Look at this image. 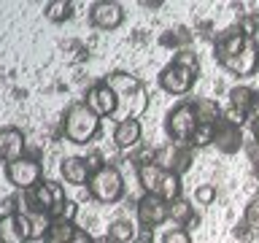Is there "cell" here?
<instances>
[{
	"mask_svg": "<svg viewBox=\"0 0 259 243\" xmlns=\"http://www.w3.org/2000/svg\"><path fill=\"white\" fill-rule=\"evenodd\" d=\"M213 57L230 76L251 78L259 70V40L248 38L238 24H232L213 40Z\"/></svg>",
	"mask_w": 259,
	"mask_h": 243,
	"instance_id": "6da1fadb",
	"label": "cell"
},
{
	"mask_svg": "<svg viewBox=\"0 0 259 243\" xmlns=\"http://www.w3.org/2000/svg\"><path fill=\"white\" fill-rule=\"evenodd\" d=\"M103 81L113 89L116 95V122H124V119H141L146 108H149V92H146L143 81L133 76V73H124V70H113L108 76H103Z\"/></svg>",
	"mask_w": 259,
	"mask_h": 243,
	"instance_id": "7a4b0ae2",
	"label": "cell"
},
{
	"mask_svg": "<svg viewBox=\"0 0 259 243\" xmlns=\"http://www.w3.org/2000/svg\"><path fill=\"white\" fill-rule=\"evenodd\" d=\"M100 125H103V119L97 116L84 100L70 103L68 108H65V113H62V122H60L65 141H70L76 146L92 143L95 138L100 135Z\"/></svg>",
	"mask_w": 259,
	"mask_h": 243,
	"instance_id": "3957f363",
	"label": "cell"
},
{
	"mask_svg": "<svg viewBox=\"0 0 259 243\" xmlns=\"http://www.w3.org/2000/svg\"><path fill=\"white\" fill-rule=\"evenodd\" d=\"M68 200L65 197V189L62 184L57 181H49V178H44L40 184H35L30 192H22V202L24 206H16V211H32V214H44L54 222L57 211H60V206Z\"/></svg>",
	"mask_w": 259,
	"mask_h": 243,
	"instance_id": "277c9868",
	"label": "cell"
},
{
	"mask_svg": "<svg viewBox=\"0 0 259 243\" xmlns=\"http://www.w3.org/2000/svg\"><path fill=\"white\" fill-rule=\"evenodd\" d=\"M87 192L95 202L103 206H113L124 197V176L116 165H103L100 170H95L92 178L87 184Z\"/></svg>",
	"mask_w": 259,
	"mask_h": 243,
	"instance_id": "5b68a950",
	"label": "cell"
},
{
	"mask_svg": "<svg viewBox=\"0 0 259 243\" xmlns=\"http://www.w3.org/2000/svg\"><path fill=\"white\" fill-rule=\"evenodd\" d=\"M200 127L197 116H194V108H192V100H181L176 103L173 108L165 113V133L173 143H181V146H189L194 130Z\"/></svg>",
	"mask_w": 259,
	"mask_h": 243,
	"instance_id": "8992f818",
	"label": "cell"
},
{
	"mask_svg": "<svg viewBox=\"0 0 259 243\" xmlns=\"http://www.w3.org/2000/svg\"><path fill=\"white\" fill-rule=\"evenodd\" d=\"M197 78H200V68H192V65H184V62H178V60L167 62L165 68L159 70V76H157L162 92L176 95V97L189 95Z\"/></svg>",
	"mask_w": 259,
	"mask_h": 243,
	"instance_id": "52a82bcc",
	"label": "cell"
},
{
	"mask_svg": "<svg viewBox=\"0 0 259 243\" xmlns=\"http://www.w3.org/2000/svg\"><path fill=\"white\" fill-rule=\"evenodd\" d=\"M3 173L8 178V184L14 189H22V192H30L35 184L44 181V165L35 157H22V159L8 162L3 168Z\"/></svg>",
	"mask_w": 259,
	"mask_h": 243,
	"instance_id": "ba28073f",
	"label": "cell"
},
{
	"mask_svg": "<svg viewBox=\"0 0 259 243\" xmlns=\"http://www.w3.org/2000/svg\"><path fill=\"white\" fill-rule=\"evenodd\" d=\"M0 243H35L32 224L24 211L8 208L6 214H0Z\"/></svg>",
	"mask_w": 259,
	"mask_h": 243,
	"instance_id": "9c48e42d",
	"label": "cell"
},
{
	"mask_svg": "<svg viewBox=\"0 0 259 243\" xmlns=\"http://www.w3.org/2000/svg\"><path fill=\"white\" fill-rule=\"evenodd\" d=\"M135 219L143 230H151L159 224H165L170 219V202H165L157 194H143L141 200L135 202Z\"/></svg>",
	"mask_w": 259,
	"mask_h": 243,
	"instance_id": "30bf717a",
	"label": "cell"
},
{
	"mask_svg": "<svg viewBox=\"0 0 259 243\" xmlns=\"http://www.w3.org/2000/svg\"><path fill=\"white\" fill-rule=\"evenodd\" d=\"M121 22H124V6L116 3V0H97V3L89 6V24L95 30L111 32L119 30Z\"/></svg>",
	"mask_w": 259,
	"mask_h": 243,
	"instance_id": "8fae6325",
	"label": "cell"
},
{
	"mask_svg": "<svg viewBox=\"0 0 259 243\" xmlns=\"http://www.w3.org/2000/svg\"><path fill=\"white\" fill-rule=\"evenodd\" d=\"M84 103L92 108L100 119L105 116H116V108H119V103H116V95H113V89L105 84V81H95L92 87L87 89V95H84Z\"/></svg>",
	"mask_w": 259,
	"mask_h": 243,
	"instance_id": "7c38bea8",
	"label": "cell"
},
{
	"mask_svg": "<svg viewBox=\"0 0 259 243\" xmlns=\"http://www.w3.org/2000/svg\"><path fill=\"white\" fill-rule=\"evenodd\" d=\"M24 146H27V138L19 127L8 125V127H0V162H14V159H22L24 157Z\"/></svg>",
	"mask_w": 259,
	"mask_h": 243,
	"instance_id": "4fadbf2b",
	"label": "cell"
},
{
	"mask_svg": "<svg viewBox=\"0 0 259 243\" xmlns=\"http://www.w3.org/2000/svg\"><path fill=\"white\" fill-rule=\"evenodd\" d=\"M44 243H95V238L76 222H52Z\"/></svg>",
	"mask_w": 259,
	"mask_h": 243,
	"instance_id": "5bb4252c",
	"label": "cell"
},
{
	"mask_svg": "<svg viewBox=\"0 0 259 243\" xmlns=\"http://www.w3.org/2000/svg\"><path fill=\"white\" fill-rule=\"evenodd\" d=\"M113 146H116L119 151H133L141 146L143 141V125L141 119H124V122H116V127H113Z\"/></svg>",
	"mask_w": 259,
	"mask_h": 243,
	"instance_id": "9a60e30c",
	"label": "cell"
},
{
	"mask_svg": "<svg viewBox=\"0 0 259 243\" xmlns=\"http://www.w3.org/2000/svg\"><path fill=\"white\" fill-rule=\"evenodd\" d=\"M213 146H216V151H222V154H238L243 146H246V138H243V127H235L230 125V122H219L216 125V135H213Z\"/></svg>",
	"mask_w": 259,
	"mask_h": 243,
	"instance_id": "2e32d148",
	"label": "cell"
},
{
	"mask_svg": "<svg viewBox=\"0 0 259 243\" xmlns=\"http://www.w3.org/2000/svg\"><path fill=\"white\" fill-rule=\"evenodd\" d=\"M60 176L70 186H87L89 178H92V170H89L84 157H65L60 162Z\"/></svg>",
	"mask_w": 259,
	"mask_h": 243,
	"instance_id": "e0dca14e",
	"label": "cell"
},
{
	"mask_svg": "<svg viewBox=\"0 0 259 243\" xmlns=\"http://www.w3.org/2000/svg\"><path fill=\"white\" fill-rule=\"evenodd\" d=\"M135 173H138V184H141L143 194H159L162 184H165L167 170H162L159 165H154V162H149V165L135 168Z\"/></svg>",
	"mask_w": 259,
	"mask_h": 243,
	"instance_id": "ac0fdd59",
	"label": "cell"
},
{
	"mask_svg": "<svg viewBox=\"0 0 259 243\" xmlns=\"http://www.w3.org/2000/svg\"><path fill=\"white\" fill-rule=\"evenodd\" d=\"M192 108L194 116H197L200 125H219L222 122V105H219L213 97H192Z\"/></svg>",
	"mask_w": 259,
	"mask_h": 243,
	"instance_id": "d6986e66",
	"label": "cell"
},
{
	"mask_svg": "<svg viewBox=\"0 0 259 243\" xmlns=\"http://www.w3.org/2000/svg\"><path fill=\"white\" fill-rule=\"evenodd\" d=\"M170 222H173L176 227H194L200 222L197 216H194V206H192V200H186V197H178L170 202Z\"/></svg>",
	"mask_w": 259,
	"mask_h": 243,
	"instance_id": "ffe728a7",
	"label": "cell"
},
{
	"mask_svg": "<svg viewBox=\"0 0 259 243\" xmlns=\"http://www.w3.org/2000/svg\"><path fill=\"white\" fill-rule=\"evenodd\" d=\"M256 95L259 92H254L251 87H243V84L232 87L230 92H227L230 105H232V108H238V111H243V113H251V108H254V103H256Z\"/></svg>",
	"mask_w": 259,
	"mask_h": 243,
	"instance_id": "44dd1931",
	"label": "cell"
},
{
	"mask_svg": "<svg viewBox=\"0 0 259 243\" xmlns=\"http://www.w3.org/2000/svg\"><path fill=\"white\" fill-rule=\"evenodd\" d=\"M192 38H194V35H192L186 27H173V30L162 32V35H159V44L167 46V49H176V52H184V49H189Z\"/></svg>",
	"mask_w": 259,
	"mask_h": 243,
	"instance_id": "7402d4cb",
	"label": "cell"
},
{
	"mask_svg": "<svg viewBox=\"0 0 259 243\" xmlns=\"http://www.w3.org/2000/svg\"><path fill=\"white\" fill-rule=\"evenodd\" d=\"M178 146L181 143H162L154 149V165H159L162 170H170L173 173V168H176V159H178Z\"/></svg>",
	"mask_w": 259,
	"mask_h": 243,
	"instance_id": "603a6c76",
	"label": "cell"
},
{
	"mask_svg": "<svg viewBox=\"0 0 259 243\" xmlns=\"http://www.w3.org/2000/svg\"><path fill=\"white\" fill-rule=\"evenodd\" d=\"M135 224L127 222V219H113V222L108 224V238L116 240V243H133L135 240Z\"/></svg>",
	"mask_w": 259,
	"mask_h": 243,
	"instance_id": "cb8c5ba5",
	"label": "cell"
},
{
	"mask_svg": "<svg viewBox=\"0 0 259 243\" xmlns=\"http://www.w3.org/2000/svg\"><path fill=\"white\" fill-rule=\"evenodd\" d=\"M73 8H76V6H73L70 0H49L46 8H44V14H46L49 22L60 24V22H68L73 16Z\"/></svg>",
	"mask_w": 259,
	"mask_h": 243,
	"instance_id": "d4e9b609",
	"label": "cell"
},
{
	"mask_svg": "<svg viewBox=\"0 0 259 243\" xmlns=\"http://www.w3.org/2000/svg\"><path fill=\"white\" fill-rule=\"evenodd\" d=\"M213 135H216V127L213 125H200L194 130L189 146L192 149H205V146H213Z\"/></svg>",
	"mask_w": 259,
	"mask_h": 243,
	"instance_id": "484cf974",
	"label": "cell"
},
{
	"mask_svg": "<svg viewBox=\"0 0 259 243\" xmlns=\"http://www.w3.org/2000/svg\"><path fill=\"white\" fill-rule=\"evenodd\" d=\"M192 162H194V149H192V146H178V159H176L173 173L176 176H184L186 170L192 168Z\"/></svg>",
	"mask_w": 259,
	"mask_h": 243,
	"instance_id": "4316f807",
	"label": "cell"
},
{
	"mask_svg": "<svg viewBox=\"0 0 259 243\" xmlns=\"http://www.w3.org/2000/svg\"><path fill=\"white\" fill-rule=\"evenodd\" d=\"M216 200V184H200L194 189V202L197 206H210Z\"/></svg>",
	"mask_w": 259,
	"mask_h": 243,
	"instance_id": "83f0119b",
	"label": "cell"
},
{
	"mask_svg": "<svg viewBox=\"0 0 259 243\" xmlns=\"http://www.w3.org/2000/svg\"><path fill=\"white\" fill-rule=\"evenodd\" d=\"M243 222H246L251 230L259 232V197H251L246 211H243Z\"/></svg>",
	"mask_w": 259,
	"mask_h": 243,
	"instance_id": "f1b7e54d",
	"label": "cell"
},
{
	"mask_svg": "<svg viewBox=\"0 0 259 243\" xmlns=\"http://www.w3.org/2000/svg\"><path fill=\"white\" fill-rule=\"evenodd\" d=\"M162 243H192V232L186 227H173L162 235Z\"/></svg>",
	"mask_w": 259,
	"mask_h": 243,
	"instance_id": "f546056e",
	"label": "cell"
},
{
	"mask_svg": "<svg viewBox=\"0 0 259 243\" xmlns=\"http://www.w3.org/2000/svg\"><path fill=\"white\" fill-rule=\"evenodd\" d=\"M232 235H235V238H238L240 243H254V240L259 238V232L251 230L246 222H238V224H235V227H232Z\"/></svg>",
	"mask_w": 259,
	"mask_h": 243,
	"instance_id": "4dcf8cb0",
	"label": "cell"
},
{
	"mask_svg": "<svg viewBox=\"0 0 259 243\" xmlns=\"http://www.w3.org/2000/svg\"><path fill=\"white\" fill-rule=\"evenodd\" d=\"M76 214H78V206L73 200H65L60 206V211H57L54 222H76Z\"/></svg>",
	"mask_w": 259,
	"mask_h": 243,
	"instance_id": "1f68e13d",
	"label": "cell"
},
{
	"mask_svg": "<svg viewBox=\"0 0 259 243\" xmlns=\"http://www.w3.org/2000/svg\"><path fill=\"white\" fill-rule=\"evenodd\" d=\"M222 119H224V122H230V125H235V127H243L246 122H251V119H248V113H243V111H238V108H232V105L222 111Z\"/></svg>",
	"mask_w": 259,
	"mask_h": 243,
	"instance_id": "d6a6232c",
	"label": "cell"
},
{
	"mask_svg": "<svg viewBox=\"0 0 259 243\" xmlns=\"http://www.w3.org/2000/svg\"><path fill=\"white\" fill-rule=\"evenodd\" d=\"M238 27L246 32L248 38H256V32H259V16L256 14H248V16H243V19L238 22Z\"/></svg>",
	"mask_w": 259,
	"mask_h": 243,
	"instance_id": "836d02e7",
	"label": "cell"
},
{
	"mask_svg": "<svg viewBox=\"0 0 259 243\" xmlns=\"http://www.w3.org/2000/svg\"><path fill=\"white\" fill-rule=\"evenodd\" d=\"M243 151H246V157H248V162H251V168H254V173H259V141H256V138L246 141Z\"/></svg>",
	"mask_w": 259,
	"mask_h": 243,
	"instance_id": "e575fe53",
	"label": "cell"
},
{
	"mask_svg": "<svg viewBox=\"0 0 259 243\" xmlns=\"http://www.w3.org/2000/svg\"><path fill=\"white\" fill-rule=\"evenodd\" d=\"M84 159H87V165H89V170H92V173H95V170H100L103 165H108V162L103 159V154H100V151H92V154H87Z\"/></svg>",
	"mask_w": 259,
	"mask_h": 243,
	"instance_id": "d590c367",
	"label": "cell"
},
{
	"mask_svg": "<svg viewBox=\"0 0 259 243\" xmlns=\"http://www.w3.org/2000/svg\"><path fill=\"white\" fill-rule=\"evenodd\" d=\"M141 6H143V8H162L165 3H162V0H143Z\"/></svg>",
	"mask_w": 259,
	"mask_h": 243,
	"instance_id": "8d00e7d4",
	"label": "cell"
},
{
	"mask_svg": "<svg viewBox=\"0 0 259 243\" xmlns=\"http://www.w3.org/2000/svg\"><path fill=\"white\" fill-rule=\"evenodd\" d=\"M251 133H254V138L259 141V119H254V122H251Z\"/></svg>",
	"mask_w": 259,
	"mask_h": 243,
	"instance_id": "74e56055",
	"label": "cell"
},
{
	"mask_svg": "<svg viewBox=\"0 0 259 243\" xmlns=\"http://www.w3.org/2000/svg\"><path fill=\"white\" fill-rule=\"evenodd\" d=\"M95 243H116V240H111L108 235H100V238H95Z\"/></svg>",
	"mask_w": 259,
	"mask_h": 243,
	"instance_id": "f35d334b",
	"label": "cell"
}]
</instances>
